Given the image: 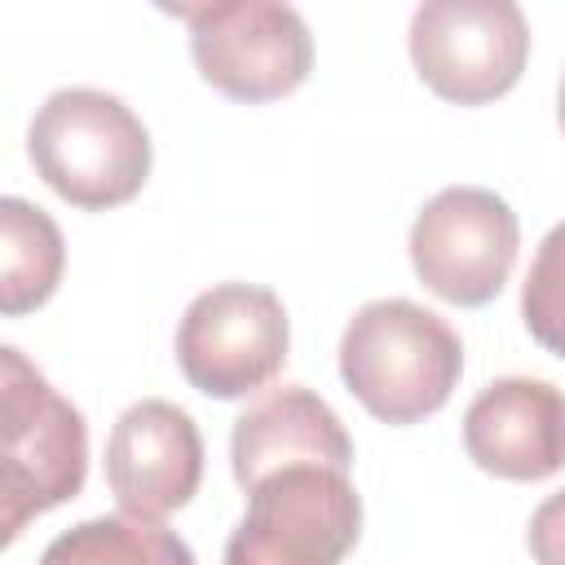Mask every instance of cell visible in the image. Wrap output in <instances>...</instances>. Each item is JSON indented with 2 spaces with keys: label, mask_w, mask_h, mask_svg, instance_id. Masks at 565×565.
<instances>
[{
  "label": "cell",
  "mask_w": 565,
  "mask_h": 565,
  "mask_svg": "<svg viewBox=\"0 0 565 565\" xmlns=\"http://www.w3.org/2000/svg\"><path fill=\"white\" fill-rule=\"evenodd\" d=\"M0 411H4V490L0 543L9 547L40 512L62 508L88 477V424L22 349H0Z\"/></svg>",
  "instance_id": "cell-3"
},
{
  "label": "cell",
  "mask_w": 565,
  "mask_h": 565,
  "mask_svg": "<svg viewBox=\"0 0 565 565\" xmlns=\"http://www.w3.org/2000/svg\"><path fill=\"white\" fill-rule=\"evenodd\" d=\"M40 565H199L190 543L159 521L141 516H93L62 530Z\"/></svg>",
  "instance_id": "cell-13"
},
{
  "label": "cell",
  "mask_w": 565,
  "mask_h": 565,
  "mask_svg": "<svg viewBox=\"0 0 565 565\" xmlns=\"http://www.w3.org/2000/svg\"><path fill=\"white\" fill-rule=\"evenodd\" d=\"M362 534V494L344 468L296 463L247 490L225 565H340Z\"/></svg>",
  "instance_id": "cell-4"
},
{
  "label": "cell",
  "mask_w": 565,
  "mask_h": 565,
  "mask_svg": "<svg viewBox=\"0 0 565 565\" xmlns=\"http://www.w3.org/2000/svg\"><path fill=\"white\" fill-rule=\"evenodd\" d=\"M463 450L503 481H543L565 468V393L547 380L503 375L463 411Z\"/></svg>",
  "instance_id": "cell-10"
},
{
  "label": "cell",
  "mask_w": 565,
  "mask_h": 565,
  "mask_svg": "<svg viewBox=\"0 0 565 565\" xmlns=\"http://www.w3.org/2000/svg\"><path fill=\"white\" fill-rule=\"evenodd\" d=\"M203 481V437L190 411L163 397L132 402L106 437V486L124 516L159 521L194 499Z\"/></svg>",
  "instance_id": "cell-9"
},
{
  "label": "cell",
  "mask_w": 565,
  "mask_h": 565,
  "mask_svg": "<svg viewBox=\"0 0 565 565\" xmlns=\"http://www.w3.org/2000/svg\"><path fill=\"white\" fill-rule=\"evenodd\" d=\"M40 181L79 212L128 203L150 177V132L115 93L57 88L26 132Z\"/></svg>",
  "instance_id": "cell-2"
},
{
  "label": "cell",
  "mask_w": 565,
  "mask_h": 565,
  "mask_svg": "<svg viewBox=\"0 0 565 565\" xmlns=\"http://www.w3.org/2000/svg\"><path fill=\"white\" fill-rule=\"evenodd\" d=\"M62 269L66 243L57 221L18 194L0 199V309L9 318L40 309L57 291Z\"/></svg>",
  "instance_id": "cell-12"
},
{
  "label": "cell",
  "mask_w": 565,
  "mask_h": 565,
  "mask_svg": "<svg viewBox=\"0 0 565 565\" xmlns=\"http://www.w3.org/2000/svg\"><path fill=\"white\" fill-rule=\"evenodd\" d=\"M459 375L463 344L455 327L415 300H371L340 335V380L384 424H419L437 415Z\"/></svg>",
  "instance_id": "cell-1"
},
{
  "label": "cell",
  "mask_w": 565,
  "mask_h": 565,
  "mask_svg": "<svg viewBox=\"0 0 565 565\" xmlns=\"http://www.w3.org/2000/svg\"><path fill=\"white\" fill-rule=\"evenodd\" d=\"M525 543H530V556L539 565H565V490L547 494L534 508L530 530H525Z\"/></svg>",
  "instance_id": "cell-15"
},
{
  "label": "cell",
  "mask_w": 565,
  "mask_h": 565,
  "mask_svg": "<svg viewBox=\"0 0 565 565\" xmlns=\"http://www.w3.org/2000/svg\"><path fill=\"white\" fill-rule=\"evenodd\" d=\"M291 327L269 287L216 282L199 291L177 327V366L203 397L234 402L265 388L287 362Z\"/></svg>",
  "instance_id": "cell-6"
},
{
  "label": "cell",
  "mask_w": 565,
  "mask_h": 565,
  "mask_svg": "<svg viewBox=\"0 0 565 565\" xmlns=\"http://www.w3.org/2000/svg\"><path fill=\"white\" fill-rule=\"evenodd\" d=\"M296 463H327L353 468V437L344 433L340 415L305 384H282L252 402L230 433V468L243 490L260 477Z\"/></svg>",
  "instance_id": "cell-11"
},
{
  "label": "cell",
  "mask_w": 565,
  "mask_h": 565,
  "mask_svg": "<svg viewBox=\"0 0 565 565\" xmlns=\"http://www.w3.org/2000/svg\"><path fill=\"white\" fill-rule=\"evenodd\" d=\"M556 119H561V132H565V75H561V88H556Z\"/></svg>",
  "instance_id": "cell-16"
},
{
  "label": "cell",
  "mask_w": 565,
  "mask_h": 565,
  "mask_svg": "<svg viewBox=\"0 0 565 565\" xmlns=\"http://www.w3.org/2000/svg\"><path fill=\"white\" fill-rule=\"evenodd\" d=\"M525 331L556 358H565V221L552 225L521 282Z\"/></svg>",
  "instance_id": "cell-14"
},
{
  "label": "cell",
  "mask_w": 565,
  "mask_h": 565,
  "mask_svg": "<svg viewBox=\"0 0 565 565\" xmlns=\"http://www.w3.org/2000/svg\"><path fill=\"white\" fill-rule=\"evenodd\" d=\"M521 247L516 212L503 194L481 185H446L433 194L411 225V269L415 278L459 309L490 305Z\"/></svg>",
  "instance_id": "cell-8"
},
{
  "label": "cell",
  "mask_w": 565,
  "mask_h": 565,
  "mask_svg": "<svg viewBox=\"0 0 565 565\" xmlns=\"http://www.w3.org/2000/svg\"><path fill=\"white\" fill-rule=\"evenodd\" d=\"M190 26L199 75L234 102H274L313 71V35L282 0H216L172 9Z\"/></svg>",
  "instance_id": "cell-5"
},
{
  "label": "cell",
  "mask_w": 565,
  "mask_h": 565,
  "mask_svg": "<svg viewBox=\"0 0 565 565\" xmlns=\"http://www.w3.org/2000/svg\"><path fill=\"white\" fill-rule=\"evenodd\" d=\"M406 40L419 79L455 106L503 97L530 57V22L512 0H424Z\"/></svg>",
  "instance_id": "cell-7"
}]
</instances>
